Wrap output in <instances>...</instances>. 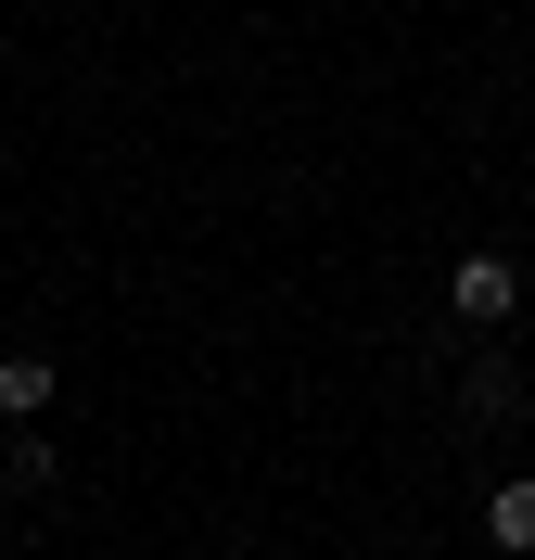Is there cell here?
<instances>
[{
	"mask_svg": "<svg viewBox=\"0 0 535 560\" xmlns=\"http://www.w3.org/2000/svg\"><path fill=\"white\" fill-rule=\"evenodd\" d=\"M0 485H13V497H51V485H65V446H51V433H13V446H0Z\"/></svg>",
	"mask_w": 535,
	"mask_h": 560,
	"instance_id": "277c9868",
	"label": "cell"
},
{
	"mask_svg": "<svg viewBox=\"0 0 535 560\" xmlns=\"http://www.w3.org/2000/svg\"><path fill=\"white\" fill-rule=\"evenodd\" d=\"M460 408L485 420V433H510V420H523V370H510V357H485V331H472V383H460Z\"/></svg>",
	"mask_w": 535,
	"mask_h": 560,
	"instance_id": "7a4b0ae2",
	"label": "cell"
},
{
	"mask_svg": "<svg viewBox=\"0 0 535 560\" xmlns=\"http://www.w3.org/2000/svg\"><path fill=\"white\" fill-rule=\"evenodd\" d=\"M485 548H510V560H535V471H510V485L485 497Z\"/></svg>",
	"mask_w": 535,
	"mask_h": 560,
	"instance_id": "3957f363",
	"label": "cell"
},
{
	"mask_svg": "<svg viewBox=\"0 0 535 560\" xmlns=\"http://www.w3.org/2000/svg\"><path fill=\"white\" fill-rule=\"evenodd\" d=\"M38 408H51V357L13 345V357H0V420H38Z\"/></svg>",
	"mask_w": 535,
	"mask_h": 560,
	"instance_id": "5b68a950",
	"label": "cell"
},
{
	"mask_svg": "<svg viewBox=\"0 0 535 560\" xmlns=\"http://www.w3.org/2000/svg\"><path fill=\"white\" fill-rule=\"evenodd\" d=\"M446 306H460V331H510L523 318V268L510 255H460L446 268Z\"/></svg>",
	"mask_w": 535,
	"mask_h": 560,
	"instance_id": "6da1fadb",
	"label": "cell"
}]
</instances>
